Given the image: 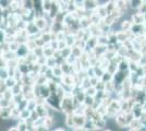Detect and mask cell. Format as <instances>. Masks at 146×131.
I'll use <instances>...</instances> for the list:
<instances>
[]
</instances>
